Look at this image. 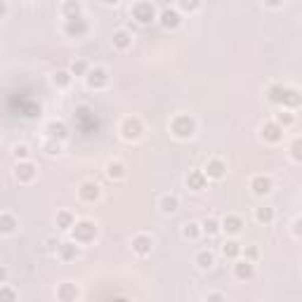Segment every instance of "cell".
Returning <instances> with one entry per match:
<instances>
[{"label": "cell", "mask_w": 302, "mask_h": 302, "mask_svg": "<svg viewBox=\"0 0 302 302\" xmlns=\"http://www.w3.org/2000/svg\"><path fill=\"white\" fill-rule=\"evenodd\" d=\"M170 130H173V135L179 137V140H189V137H194L196 125H194V121L189 116H177L173 121V125H170Z\"/></svg>", "instance_id": "6da1fadb"}, {"label": "cell", "mask_w": 302, "mask_h": 302, "mask_svg": "<svg viewBox=\"0 0 302 302\" xmlns=\"http://www.w3.org/2000/svg\"><path fill=\"white\" fill-rule=\"evenodd\" d=\"M132 17L140 24H151L156 19V7L151 3H137V5H132Z\"/></svg>", "instance_id": "7a4b0ae2"}, {"label": "cell", "mask_w": 302, "mask_h": 302, "mask_svg": "<svg viewBox=\"0 0 302 302\" xmlns=\"http://www.w3.org/2000/svg\"><path fill=\"white\" fill-rule=\"evenodd\" d=\"M95 234H97V227L92 222H76L74 224V236H76V243H87L92 241Z\"/></svg>", "instance_id": "3957f363"}, {"label": "cell", "mask_w": 302, "mask_h": 302, "mask_svg": "<svg viewBox=\"0 0 302 302\" xmlns=\"http://www.w3.org/2000/svg\"><path fill=\"white\" fill-rule=\"evenodd\" d=\"M64 31H66V36H71V38H83L87 31H90V26H87L85 19L78 17V19H68Z\"/></svg>", "instance_id": "277c9868"}, {"label": "cell", "mask_w": 302, "mask_h": 302, "mask_svg": "<svg viewBox=\"0 0 302 302\" xmlns=\"http://www.w3.org/2000/svg\"><path fill=\"white\" fill-rule=\"evenodd\" d=\"M87 85L92 87V90H99V87H104L109 83V74H106V68H92V71H87Z\"/></svg>", "instance_id": "5b68a950"}, {"label": "cell", "mask_w": 302, "mask_h": 302, "mask_svg": "<svg viewBox=\"0 0 302 302\" xmlns=\"http://www.w3.org/2000/svg\"><path fill=\"white\" fill-rule=\"evenodd\" d=\"M205 184H208V177L203 175V170H191V173L187 175V187H189L191 191H203Z\"/></svg>", "instance_id": "8992f818"}, {"label": "cell", "mask_w": 302, "mask_h": 302, "mask_svg": "<svg viewBox=\"0 0 302 302\" xmlns=\"http://www.w3.org/2000/svg\"><path fill=\"white\" fill-rule=\"evenodd\" d=\"M203 175H205V177H210V179H222L224 175H227V166H224L220 158H213L208 166H205V173Z\"/></svg>", "instance_id": "52a82bcc"}, {"label": "cell", "mask_w": 302, "mask_h": 302, "mask_svg": "<svg viewBox=\"0 0 302 302\" xmlns=\"http://www.w3.org/2000/svg\"><path fill=\"white\" fill-rule=\"evenodd\" d=\"M158 19H160V26H163V29H177L179 21H182L177 10H170V7H166V10L160 12Z\"/></svg>", "instance_id": "ba28073f"}, {"label": "cell", "mask_w": 302, "mask_h": 302, "mask_svg": "<svg viewBox=\"0 0 302 302\" xmlns=\"http://www.w3.org/2000/svg\"><path fill=\"white\" fill-rule=\"evenodd\" d=\"M151 248H154V241H151V236L140 234V236H135V239H132V250H135L137 255H149V253H151Z\"/></svg>", "instance_id": "9c48e42d"}, {"label": "cell", "mask_w": 302, "mask_h": 302, "mask_svg": "<svg viewBox=\"0 0 302 302\" xmlns=\"http://www.w3.org/2000/svg\"><path fill=\"white\" fill-rule=\"evenodd\" d=\"M281 137H284V128H278L274 121H271V123H265V125H262V140H267V142L274 144V142H278Z\"/></svg>", "instance_id": "30bf717a"}, {"label": "cell", "mask_w": 302, "mask_h": 302, "mask_svg": "<svg viewBox=\"0 0 302 302\" xmlns=\"http://www.w3.org/2000/svg\"><path fill=\"white\" fill-rule=\"evenodd\" d=\"M250 189H253V194H258V196H267L271 191V179L265 177V175H258V177H253V182H250Z\"/></svg>", "instance_id": "8fae6325"}, {"label": "cell", "mask_w": 302, "mask_h": 302, "mask_svg": "<svg viewBox=\"0 0 302 302\" xmlns=\"http://www.w3.org/2000/svg\"><path fill=\"white\" fill-rule=\"evenodd\" d=\"M123 137L125 140H137L140 137V132H142V125H140V121L137 118H125L123 121Z\"/></svg>", "instance_id": "7c38bea8"}, {"label": "cell", "mask_w": 302, "mask_h": 302, "mask_svg": "<svg viewBox=\"0 0 302 302\" xmlns=\"http://www.w3.org/2000/svg\"><path fill=\"white\" fill-rule=\"evenodd\" d=\"M78 196L85 201V203H92V201H97L99 198V187L95 184V182H85V184L78 189Z\"/></svg>", "instance_id": "4fadbf2b"}, {"label": "cell", "mask_w": 302, "mask_h": 302, "mask_svg": "<svg viewBox=\"0 0 302 302\" xmlns=\"http://www.w3.org/2000/svg\"><path fill=\"white\" fill-rule=\"evenodd\" d=\"M234 274H236V278H241V281H248V278H253V276H255L253 262H248V260H243V262H236V265H234Z\"/></svg>", "instance_id": "5bb4252c"}, {"label": "cell", "mask_w": 302, "mask_h": 302, "mask_svg": "<svg viewBox=\"0 0 302 302\" xmlns=\"http://www.w3.org/2000/svg\"><path fill=\"white\" fill-rule=\"evenodd\" d=\"M220 229H224L227 234L236 236L241 229H243V220H241V217H236V215H227L222 220V227H220Z\"/></svg>", "instance_id": "9a60e30c"}, {"label": "cell", "mask_w": 302, "mask_h": 302, "mask_svg": "<svg viewBox=\"0 0 302 302\" xmlns=\"http://www.w3.org/2000/svg\"><path fill=\"white\" fill-rule=\"evenodd\" d=\"M33 177H36V166L29 163V160L19 163L17 166V179H21V182H31Z\"/></svg>", "instance_id": "2e32d148"}, {"label": "cell", "mask_w": 302, "mask_h": 302, "mask_svg": "<svg viewBox=\"0 0 302 302\" xmlns=\"http://www.w3.org/2000/svg\"><path fill=\"white\" fill-rule=\"evenodd\" d=\"M57 295H59L62 302H74L76 297H78V288H76L74 284H62L59 290H57Z\"/></svg>", "instance_id": "e0dca14e"}, {"label": "cell", "mask_w": 302, "mask_h": 302, "mask_svg": "<svg viewBox=\"0 0 302 302\" xmlns=\"http://www.w3.org/2000/svg\"><path fill=\"white\" fill-rule=\"evenodd\" d=\"M284 97H286V87L284 85H271L269 90H267V99H269L271 104L284 106Z\"/></svg>", "instance_id": "ac0fdd59"}, {"label": "cell", "mask_w": 302, "mask_h": 302, "mask_svg": "<svg viewBox=\"0 0 302 302\" xmlns=\"http://www.w3.org/2000/svg\"><path fill=\"white\" fill-rule=\"evenodd\" d=\"M284 106H286V111H288V109H297V106H300V92H297L295 87H286Z\"/></svg>", "instance_id": "d6986e66"}, {"label": "cell", "mask_w": 302, "mask_h": 302, "mask_svg": "<svg viewBox=\"0 0 302 302\" xmlns=\"http://www.w3.org/2000/svg\"><path fill=\"white\" fill-rule=\"evenodd\" d=\"M113 45H116L118 50H128L130 45H132V36H130L128 31H116L113 33Z\"/></svg>", "instance_id": "ffe728a7"}, {"label": "cell", "mask_w": 302, "mask_h": 302, "mask_svg": "<svg viewBox=\"0 0 302 302\" xmlns=\"http://www.w3.org/2000/svg\"><path fill=\"white\" fill-rule=\"evenodd\" d=\"M158 205H160V210H163L166 215H173L175 210L179 208V201H177V196H163Z\"/></svg>", "instance_id": "44dd1931"}, {"label": "cell", "mask_w": 302, "mask_h": 302, "mask_svg": "<svg viewBox=\"0 0 302 302\" xmlns=\"http://www.w3.org/2000/svg\"><path fill=\"white\" fill-rule=\"evenodd\" d=\"M14 229H17V220L12 215H0V234H12Z\"/></svg>", "instance_id": "7402d4cb"}, {"label": "cell", "mask_w": 302, "mask_h": 302, "mask_svg": "<svg viewBox=\"0 0 302 302\" xmlns=\"http://www.w3.org/2000/svg\"><path fill=\"white\" fill-rule=\"evenodd\" d=\"M59 255H62V260H74L76 255H78V246L76 243H59Z\"/></svg>", "instance_id": "603a6c76"}, {"label": "cell", "mask_w": 302, "mask_h": 302, "mask_svg": "<svg viewBox=\"0 0 302 302\" xmlns=\"http://www.w3.org/2000/svg\"><path fill=\"white\" fill-rule=\"evenodd\" d=\"M80 3H64V7H62V12H64V17H66V21L68 19H78L80 17Z\"/></svg>", "instance_id": "cb8c5ba5"}, {"label": "cell", "mask_w": 302, "mask_h": 302, "mask_svg": "<svg viewBox=\"0 0 302 302\" xmlns=\"http://www.w3.org/2000/svg\"><path fill=\"white\" fill-rule=\"evenodd\" d=\"M201 231L208 234V236H215L217 231H220V222H217L215 217H205L203 224H201Z\"/></svg>", "instance_id": "d4e9b609"}, {"label": "cell", "mask_w": 302, "mask_h": 302, "mask_svg": "<svg viewBox=\"0 0 302 302\" xmlns=\"http://www.w3.org/2000/svg\"><path fill=\"white\" fill-rule=\"evenodd\" d=\"M213 262H215V258H213V253H210V250H201V253L196 255V265L201 267V269H210V267H213Z\"/></svg>", "instance_id": "484cf974"}, {"label": "cell", "mask_w": 302, "mask_h": 302, "mask_svg": "<svg viewBox=\"0 0 302 302\" xmlns=\"http://www.w3.org/2000/svg\"><path fill=\"white\" fill-rule=\"evenodd\" d=\"M74 224H76L74 215H71V213H66V210L57 215V227H59V229H74Z\"/></svg>", "instance_id": "4316f807"}, {"label": "cell", "mask_w": 302, "mask_h": 302, "mask_svg": "<svg viewBox=\"0 0 302 302\" xmlns=\"http://www.w3.org/2000/svg\"><path fill=\"white\" fill-rule=\"evenodd\" d=\"M222 255L224 258H239L241 246L236 243V241H227V243H222Z\"/></svg>", "instance_id": "83f0119b"}, {"label": "cell", "mask_w": 302, "mask_h": 302, "mask_svg": "<svg viewBox=\"0 0 302 302\" xmlns=\"http://www.w3.org/2000/svg\"><path fill=\"white\" fill-rule=\"evenodd\" d=\"M255 220H258V222L269 224L271 220H274V210H271V208H267V205H262V208H258V210H255Z\"/></svg>", "instance_id": "f1b7e54d"}, {"label": "cell", "mask_w": 302, "mask_h": 302, "mask_svg": "<svg viewBox=\"0 0 302 302\" xmlns=\"http://www.w3.org/2000/svg\"><path fill=\"white\" fill-rule=\"evenodd\" d=\"M293 121H295V116H293V113L290 111H278L276 113V118H274V123L278 125V128H286V125H293Z\"/></svg>", "instance_id": "f546056e"}, {"label": "cell", "mask_w": 302, "mask_h": 302, "mask_svg": "<svg viewBox=\"0 0 302 302\" xmlns=\"http://www.w3.org/2000/svg\"><path fill=\"white\" fill-rule=\"evenodd\" d=\"M106 175H109V177H123L125 175V166L123 163H109V166H106Z\"/></svg>", "instance_id": "4dcf8cb0"}, {"label": "cell", "mask_w": 302, "mask_h": 302, "mask_svg": "<svg viewBox=\"0 0 302 302\" xmlns=\"http://www.w3.org/2000/svg\"><path fill=\"white\" fill-rule=\"evenodd\" d=\"M0 302H17V293L10 286H0Z\"/></svg>", "instance_id": "1f68e13d"}, {"label": "cell", "mask_w": 302, "mask_h": 302, "mask_svg": "<svg viewBox=\"0 0 302 302\" xmlns=\"http://www.w3.org/2000/svg\"><path fill=\"white\" fill-rule=\"evenodd\" d=\"M182 234H184V239H196V236L201 234V227H198L196 222H189V224H184Z\"/></svg>", "instance_id": "d6a6232c"}, {"label": "cell", "mask_w": 302, "mask_h": 302, "mask_svg": "<svg viewBox=\"0 0 302 302\" xmlns=\"http://www.w3.org/2000/svg\"><path fill=\"white\" fill-rule=\"evenodd\" d=\"M48 132L52 137H62V140L66 137V128H64V123H50L48 125Z\"/></svg>", "instance_id": "836d02e7"}, {"label": "cell", "mask_w": 302, "mask_h": 302, "mask_svg": "<svg viewBox=\"0 0 302 302\" xmlns=\"http://www.w3.org/2000/svg\"><path fill=\"white\" fill-rule=\"evenodd\" d=\"M71 76H87V64L83 62V59H78V62L71 64V71H68Z\"/></svg>", "instance_id": "e575fe53"}, {"label": "cell", "mask_w": 302, "mask_h": 302, "mask_svg": "<svg viewBox=\"0 0 302 302\" xmlns=\"http://www.w3.org/2000/svg\"><path fill=\"white\" fill-rule=\"evenodd\" d=\"M68 83H71V74H68V71H57L55 74V85L66 87Z\"/></svg>", "instance_id": "d590c367"}, {"label": "cell", "mask_w": 302, "mask_h": 302, "mask_svg": "<svg viewBox=\"0 0 302 302\" xmlns=\"http://www.w3.org/2000/svg\"><path fill=\"white\" fill-rule=\"evenodd\" d=\"M241 253L246 255V260H248V262H250V260H255V258H258V255H260V250H258V248H255V246H248L246 250L241 248Z\"/></svg>", "instance_id": "8d00e7d4"}, {"label": "cell", "mask_w": 302, "mask_h": 302, "mask_svg": "<svg viewBox=\"0 0 302 302\" xmlns=\"http://www.w3.org/2000/svg\"><path fill=\"white\" fill-rule=\"evenodd\" d=\"M14 156H17V158H26V156H29V147H26V144H17V147H14Z\"/></svg>", "instance_id": "74e56055"}, {"label": "cell", "mask_w": 302, "mask_h": 302, "mask_svg": "<svg viewBox=\"0 0 302 302\" xmlns=\"http://www.w3.org/2000/svg\"><path fill=\"white\" fill-rule=\"evenodd\" d=\"M290 151H293V160H302V154H300V140H295V142H293Z\"/></svg>", "instance_id": "f35d334b"}, {"label": "cell", "mask_w": 302, "mask_h": 302, "mask_svg": "<svg viewBox=\"0 0 302 302\" xmlns=\"http://www.w3.org/2000/svg\"><path fill=\"white\" fill-rule=\"evenodd\" d=\"M45 149H48L50 156H55V154H59V151H62V147H59L57 142H48V147H45Z\"/></svg>", "instance_id": "ab89813d"}, {"label": "cell", "mask_w": 302, "mask_h": 302, "mask_svg": "<svg viewBox=\"0 0 302 302\" xmlns=\"http://www.w3.org/2000/svg\"><path fill=\"white\" fill-rule=\"evenodd\" d=\"M208 302H224V295H222V293H210Z\"/></svg>", "instance_id": "60d3db41"}, {"label": "cell", "mask_w": 302, "mask_h": 302, "mask_svg": "<svg viewBox=\"0 0 302 302\" xmlns=\"http://www.w3.org/2000/svg\"><path fill=\"white\" fill-rule=\"evenodd\" d=\"M179 7H182V10H189V12H191V10H198V3H182Z\"/></svg>", "instance_id": "b9f144b4"}, {"label": "cell", "mask_w": 302, "mask_h": 302, "mask_svg": "<svg viewBox=\"0 0 302 302\" xmlns=\"http://www.w3.org/2000/svg\"><path fill=\"white\" fill-rule=\"evenodd\" d=\"M7 281V267L0 265V284H5Z\"/></svg>", "instance_id": "7bdbcfd3"}, {"label": "cell", "mask_w": 302, "mask_h": 302, "mask_svg": "<svg viewBox=\"0 0 302 302\" xmlns=\"http://www.w3.org/2000/svg\"><path fill=\"white\" fill-rule=\"evenodd\" d=\"M5 12H7V5H5V3H0V17H3Z\"/></svg>", "instance_id": "ee69618b"}, {"label": "cell", "mask_w": 302, "mask_h": 302, "mask_svg": "<svg viewBox=\"0 0 302 302\" xmlns=\"http://www.w3.org/2000/svg\"><path fill=\"white\" fill-rule=\"evenodd\" d=\"M116 302H128V300H116Z\"/></svg>", "instance_id": "f6af8a7d"}]
</instances>
